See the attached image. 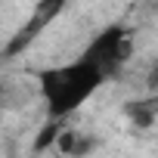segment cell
<instances>
[{
    "label": "cell",
    "instance_id": "1",
    "mask_svg": "<svg viewBox=\"0 0 158 158\" xmlns=\"http://www.w3.org/2000/svg\"><path fill=\"white\" fill-rule=\"evenodd\" d=\"M102 84H106V74L93 62H87L81 56L74 62H68V65L40 71V96L47 99V112H50L53 121H65Z\"/></svg>",
    "mask_w": 158,
    "mask_h": 158
},
{
    "label": "cell",
    "instance_id": "7",
    "mask_svg": "<svg viewBox=\"0 0 158 158\" xmlns=\"http://www.w3.org/2000/svg\"><path fill=\"white\" fill-rule=\"evenodd\" d=\"M149 87L152 90H158V62L152 65V71H149Z\"/></svg>",
    "mask_w": 158,
    "mask_h": 158
},
{
    "label": "cell",
    "instance_id": "3",
    "mask_svg": "<svg viewBox=\"0 0 158 158\" xmlns=\"http://www.w3.org/2000/svg\"><path fill=\"white\" fill-rule=\"evenodd\" d=\"M65 10V3L62 0H44V3H37L34 10H31V16H28V22L22 25V28H16V34L6 40V47H3V53H0V59H13V56H22L40 34H44V28L59 16Z\"/></svg>",
    "mask_w": 158,
    "mask_h": 158
},
{
    "label": "cell",
    "instance_id": "6",
    "mask_svg": "<svg viewBox=\"0 0 158 158\" xmlns=\"http://www.w3.org/2000/svg\"><path fill=\"white\" fill-rule=\"evenodd\" d=\"M62 130H65V124L62 121H47L44 127H40V133L34 136V143H31V149L34 152H47V149H56V143H59V136H62Z\"/></svg>",
    "mask_w": 158,
    "mask_h": 158
},
{
    "label": "cell",
    "instance_id": "4",
    "mask_svg": "<svg viewBox=\"0 0 158 158\" xmlns=\"http://www.w3.org/2000/svg\"><path fill=\"white\" fill-rule=\"evenodd\" d=\"M56 149H59L62 155L81 158V155H90V152L96 149V136L81 133V130H74V127H65L62 136H59V143H56Z\"/></svg>",
    "mask_w": 158,
    "mask_h": 158
},
{
    "label": "cell",
    "instance_id": "5",
    "mask_svg": "<svg viewBox=\"0 0 158 158\" xmlns=\"http://www.w3.org/2000/svg\"><path fill=\"white\" fill-rule=\"evenodd\" d=\"M124 115L136 124V127H152L158 118V99H139V102H127Z\"/></svg>",
    "mask_w": 158,
    "mask_h": 158
},
{
    "label": "cell",
    "instance_id": "2",
    "mask_svg": "<svg viewBox=\"0 0 158 158\" xmlns=\"http://www.w3.org/2000/svg\"><path fill=\"white\" fill-rule=\"evenodd\" d=\"M130 56H133V37H130V31H127L124 25H109V28H102V31L87 44V50L81 53V59L93 62V65L106 74V81L115 77V74L127 65Z\"/></svg>",
    "mask_w": 158,
    "mask_h": 158
}]
</instances>
